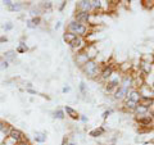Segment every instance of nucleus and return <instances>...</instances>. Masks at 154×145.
<instances>
[{
	"mask_svg": "<svg viewBox=\"0 0 154 145\" xmlns=\"http://www.w3.org/2000/svg\"><path fill=\"white\" fill-rule=\"evenodd\" d=\"M66 31H68L71 33H73V35L79 36V37H86L90 33V28L89 26H85L82 23H79L75 19H72L67 23V27H66Z\"/></svg>",
	"mask_w": 154,
	"mask_h": 145,
	"instance_id": "f257e3e1",
	"label": "nucleus"
},
{
	"mask_svg": "<svg viewBox=\"0 0 154 145\" xmlns=\"http://www.w3.org/2000/svg\"><path fill=\"white\" fill-rule=\"evenodd\" d=\"M81 71L84 75L90 80H96L100 75V64L95 59H90L88 63L81 67Z\"/></svg>",
	"mask_w": 154,
	"mask_h": 145,
	"instance_id": "f03ea898",
	"label": "nucleus"
},
{
	"mask_svg": "<svg viewBox=\"0 0 154 145\" xmlns=\"http://www.w3.org/2000/svg\"><path fill=\"white\" fill-rule=\"evenodd\" d=\"M119 84H121V77H119L118 75H113L104 84V90L107 91L108 94H112V93H114V91H116V89L119 86Z\"/></svg>",
	"mask_w": 154,
	"mask_h": 145,
	"instance_id": "7ed1b4c3",
	"label": "nucleus"
},
{
	"mask_svg": "<svg viewBox=\"0 0 154 145\" xmlns=\"http://www.w3.org/2000/svg\"><path fill=\"white\" fill-rule=\"evenodd\" d=\"M153 118H154V116L150 112L148 114H143V116H135V121H136L141 127L153 126Z\"/></svg>",
	"mask_w": 154,
	"mask_h": 145,
	"instance_id": "20e7f679",
	"label": "nucleus"
},
{
	"mask_svg": "<svg viewBox=\"0 0 154 145\" xmlns=\"http://www.w3.org/2000/svg\"><path fill=\"white\" fill-rule=\"evenodd\" d=\"M91 14L90 13H85V12H80V11H76L75 12V16H73V19L77 21L79 23H82L85 26H89L91 25Z\"/></svg>",
	"mask_w": 154,
	"mask_h": 145,
	"instance_id": "39448f33",
	"label": "nucleus"
},
{
	"mask_svg": "<svg viewBox=\"0 0 154 145\" xmlns=\"http://www.w3.org/2000/svg\"><path fill=\"white\" fill-rule=\"evenodd\" d=\"M86 44H88V42L85 41L84 37H79V36H77L75 40L69 44V46H71V49L73 50L75 53H80V51H82V50H85L86 48H88V45H86Z\"/></svg>",
	"mask_w": 154,
	"mask_h": 145,
	"instance_id": "423d86ee",
	"label": "nucleus"
},
{
	"mask_svg": "<svg viewBox=\"0 0 154 145\" xmlns=\"http://www.w3.org/2000/svg\"><path fill=\"white\" fill-rule=\"evenodd\" d=\"M114 75V66L113 64H105L102 69H100V80L102 81H105L107 82L110 77H112Z\"/></svg>",
	"mask_w": 154,
	"mask_h": 145,
	"instance_id": "0eeeda50",
	"label": "nucleus"
},
{
	"mask_svg": "<svg viewBox=\"0 0 154 145\" xmlns=\"http://www.w3.org/2000/svg\"><path fill=\"white\" fill-rule=\"evenodd\" d=\"M26 139H27L26 135L23 134L19 128H16V127L12 130L11 135H9V140H11L14 145H17L18 143H21V141H23V140H26Z\"/></svg>",
	"mask_w": 154,
	"mask_h": 145,
	"instance_id": "6e6552de",
	"label": "nucleus"
},
{
	"mask_svg": "<svg viewBox=\"0 0 154 145\" xmlns=\"http://www.w3.org/2000/svg\"><path fill=\"white\" fill-rule=\"evenodd\" d=\"M90 60V57H89V54H88V51H86V49L85 50H82V51H80V53H76V55H75V63L77 64L81 68L84 64H86Z\"/></svg>",
	"mask_w": 154,
	"mask_h": 145,
	"instance_id": "1a4fd4ad",
	"label": "nucleus"
},
{
	"mask_svg": "<svg viewBox=\"0 0 154 145\" xmlns=\"http://www.w3.org/2000/svg\"><path fill=\"white\" fill-rule=\"evenodd\" d=\"M76 11L80 12H85V13H90L93 14V7H91V0H80L76 3Z\"/></svg>",
	"mask_w": 154,
	"mask_h": 145,
	"instance_id": "9d476101",
	"label": "nucleus"
},
{
	"mask_svg": "<svg viewBox=\"0 0 154 145\" xmlns=\"http://www.w3.org/2000/svg\"><path fill=\"white\" fill-rule=\"evenodd\" d=\"M134 84H135L134 76L130 75V73H126V75H123V76L121 77V84H119V86H122V88H125V89L131 90L132 86H134Z\"/></svg>",
	"mask_w": 154,
	"mask_h": 145,
	"instance_id": "9b49d317",
	"label": "nucleus"
},
{
	"mask_svg": "<svg viewBox=\"0 0 154 145\" xmlns=\"http://www.w3.org/2000/svg\"><path fill=\"white\" fill-rule=\"evenodd\" d=\"M128 89H125L122 88V86H118L117 89H116V91L113 93V98L114 100H117V101H121V100H125L127 98V95H128Z\"/></svg>",
	"mask_w": 154,
	"mask_h": 145,
	"instance_id": "f8f14e48",
	"label": "nucleus"
},
{
	"mask_svg": "<svg viewBox=\"0 0 154 145\" xmlns=\"http://www.w3.org/2000/svg\"><path fill=\"white\" fill-rule=\"evenodd\" d=\"M126 99L131 100V101H135V103H140L141 94H140V91H139V89H131V90H130Z\"/></svg>",
	"mask_w": 154,
	"mask_h": 145,
	"instance_id": "ddd939ff",
	"label": "nucleus"
},
{
	"mask_svg": "<svg viewBox=\"0 0 154 145\" xmlns=\"http://www.w3.org/2000/svg\"><path fill=\"white\" fill-rule=\"evenodd\" d=\"M64 113L68 116L71 119H75V121H79V119H80V116H81L76 109H73L72 107H69V105H66V107H64Z\"/></svg>",
	"mask_w": 154,
	"mask_h": 145,
	"instance_id": "4468645a",
	"label": "nucleus"
},
{
	"mask_svg": "<svg viewBox=\"0 0 154 145\" xmlns=\"http://www.w3.org/2000/svg\"><path fill=\"white\" fill-rule=\"evenodd\" d=\"M3 58L5 59L7 62H9V63H14V62L17 60V51L16 50H7L5 53L3 54Z\"/></svg>",
	"mask_w": 154,
	"mask_h": 145,
	"instance_id": "2eb2a0df",
	"label": "nucleus"
},
{
	"mask_svg": "<svg viewBox=\"0 0 154 145\" xmlns=\"http://www.w3.org/2000/svg\"><path fill=\"white\" fill-rule=\"evenodd\" d=\"M137 105H139V103H135V101H131L128 99H125V101H123V108H125L126 112H132L134 113Z\"/></svg>",
	"mask_w": 154,
	"mask_h": 145,
	"instance_id": "dca6fc26",
	"label": "nucleus"
},
{
	"mask_svg": "<svg viewBox=\"0 0 154 145\" xmlns=\"http://www.w3.org/2000/svg\"><path fill=\"white\" fill-rule=\"evenodd\" d=\"M104 134H105V128H104L103 126H98L96 128H93V130H91V131L89 132V136H91V137L96 139V137L103 136Z\"/></svg>",
	"mask_w": 154,
	"mask_h": 145,
	"instance_id": "f3484780",
	"label": "nucleus"
},
{
	"mask_svg": "<svg viewBox=\"0 0 154 145\" xmlns=\"http://www.w3.org/2000/svg\"><path fill=\"white\" fill-rule=\"evenodd\" d=\"M140 71L141 73L144 75H149L152 72V63L150 62H146V60H140Z\"/></svg>",
	"mask_w": 154,
	"mask_h": 145,
	"instance_id": "a211bd4d",
	"label": "nucleus"
},
{
	"mask_svg": "<svg viewBox=\"0 0 154 145\" xmlns=\"http://www.w3.org/2000/svg\"><path fill=\"white\" fill-rule=\"evenodd\" d=\"M33 139H35V141H36V143L42 144V143H45V141H46L48 135H46V132H44V131H36V132H35V136H33Z\"/></svg>",
	"mask_w": 154,
	"mask_h": 145,
	"instance_id": "6ab92c4d",
	"label": "nucleus"
},
{
	"mask_svg": "<svg viewBox=\"0 0 154 145\" xmlns=\"http://www.w3.org/2000/svg\"><path fill=\"white\" fill-rule=\"evenodd\" d=\"M23 7H25V4H23V2H13V4H12V5L11 7H9L8 8V11L9 12H21L22 11V9H23Z\"/></svg>",
	"mask_w": 154,
	"mask_h": 145,
	"instance_id": "aec40b11",
	"label": "nucleus"
},
{
	"mask_svg": "<svg viewBox=\"0 0 154 145\" xmlns=\"http://www.w3.org/2000/svg\"><path fill=\"white\" fill-rule=\"evenodd\" d=\"M41 13H42V9L40 7V4L37 5H32L30 9V14L32 17H41Z\"/></svg>",
	"mask_w": 154,
	"mask_h": 145,
	"instance_id": "412c9836",
	"label": "nucleus"
},
{
	"mask_svg": "<svg viewBox=\"0 0 154 145\" xmlns=\"http://www.w3.org/2000/svg\"><path fill=\"white\" fill-rule=\"evenodd\" d=\"M149 112H150V109H149V108L144 107V105H141V104H139L136 107V109H135L134 114L135 116H143V114H148Z\"/></svg>",
	"mask_w": 154,
	"mask_h": 145,
	"instance_id": "4be33fe9",
	"label": "nucleus"
},
{
	"mask_svg": "<svg viewBox=\"0 0 154 145\" xmlns=\"http://www.w3.org/2000/svg\"><path fill=\"white\" fill-rule=\"evenodd\" d=\"M16 51H17V54H25V53H27V51H28L27 44H26L25 41H21V42H19V44L17 45Z\"/></svg>",
	"mask_w": 154,
	"mask_h": 145,
	"instance_id": "5701e85b",
	"label": "nucleus"
},
{
	"mask_svg": "<svg viewBox=\"0 0 154 145\" xmlns=\"http://www.w3.org/2000/svg\"><path fill=\"white\" fill-rule=\"evenodd\" d=\"M153 103H154V98H146V96H141V100H140V103H139V104H141V105H144V107H146V108L150 109Z\"/></svg>",
	"mask_w": 154,
	"mask_h": 145,
	"instance_id": "b1692460",
	"label": "nucleus"
},
{
	"mask_svg": "<svg viewBox=\"0 0 154 145\" xmlns=\"http://www.w3.org/2000/svg\"><path fill=\"white\" fill-rule=\"evenodd\" d=\"M53 118H55V119H64V118H66L64 109L57 108V109L54 110V112H53Z\"/></svg>",
	"mask_w": 154,
	"mask_h": 145,
	"instance_id": "393cba45",
	"label": "nucleus"
},
{
	"mask_svg": "<svg viewBox=\"0 0 154 145\" xmlns=\"http://www.w3.org/2000/svg\"><path fill=\"white\" fill-rule=\"evenodd\" d=\"M76 37H77L76 35H73V33H71V32H68V31H66V32L63 33V41L66 42V44H68V45L75 40Z\"/></svg>",
	"mask_w": 154,
	"mask_h": 145,
	"instance_id": "a878e982",
	"label": "nucleus"
},
{
	"mask_svg": "<svg viewBox=\"0 0 154 145\" xmlns=\"http://www.w3.org/2000/svg\"><path fill=\"white\" fill-rule=\"evenodd\" d=\"M40 7L42 9V12H50L53 9V2H41L40 3Z\"/></svg>",
	"mask_w": 154,
	"mask_h": 145,
	"instance_id": "bb28decb",
	"label": "nucleus"
},
{
	"mask_svg": "<svg viewBox=\"0 0 154 145\" xmlns=\"http://www.w3.org/2000/svg\"><path fill=\"white\" fill-rule=\"evenodd\" d=\"M91 7H93V12L102 11L103 2H100V0H91Z\"/></svg>",
	"mask_w": 154,
	"mask_h": 145,
	"instance_id": "cd10ccee",
	"label": "nucleus"
},
{
	"mask_svg": "<svg viewBox=\"0 0 154 145\" xmlns=\"http://www.w3.org/2000/svg\"><path fill=\"white\" fill-rule=\"evenodd\" d=\"M79 90H80V93L82 94L84 96L88 94V85H86V82L85 81H81L80 82V85H79Z\"/></svg>",
	"mask_w": 154,
	"mask_h": 145,
	"instance_id": "c85d7f7f",
	"label": "nucleus"
},
{
	"mask_svg": "<svg viewBox=\"0 0 154 145\" xmlns=\"http://www.w3.org/2000/svg\"><path fill=\"white\" fill-rule=\"evenodd\" d=\"M9 64H11V63H9V62H7L5 59H4L3 55L0 57V69H2V71L8 69V68H9Z\"/></svg>",
	"mask_w": 154,
	"mask_h": 145,
	"instance_id": "c756f323",
	"label": "nucleus"
},
{
	"mask_svg": "<svg viewBox=\"0 0 154 145\" xmlns=\"http://www.w3.org/2000/svg\"><path fill=\"white\" fill-rule=\"evenodd\" d=\"M31 22H32V25L35 26V27H38L41 25V17H32L31 18Z\"/></svg>",
	"mask_w": 154,
	"mask_h": 145,
	"instance_id": "7c9ffc66",
	"label": "nucleus"
},
{
	"mask_svg": "<svg viewBox=\"0 0 154 145\" xmlns=\"http://www.w3.org/2000/svg\"><path fill=\"white\" fill-rule=\"evenodd\" d=\"M13 27H14V25H13L12 22H7L5 25H3V30L5 31V32H8V31H12Z\"/></svg>",
	"mask_w": 154,
	"mask_h": 145,
	"instance_id": "2f4dec72",
	"label": "nucleus"
},
{
	"mask_svg": "<svg viewBox=\"0 0 154 145\" xmlns=\"http://www.w3.org/2000/svg\"><path fill=\"white\" fill-rule=\"evenodd\" d=\"M112 113H113V109H112V108H109V109H107V110H104V112H103V114H102L103 119L105 121V119H107V118H108V117H109V116L112 114Z\"/></svg>",
	"mask_w": 154,
	"mask_h": 145,
	"instance_id": "473e14b6",
	"label": "nucleus"
},
{
	"mask_svg": "<svg viewBox=\"0 0 154 145\" xmlns=\"http://www.w3.org/2000/svg\"><path fill=\"white\" fill-rule=\"evenodd\" d=\"M60 145H69V139H68V136H63V139H62V144Z\"/></svg>",
	"mask_w": 154,
	"mask_h": 145,
	"instance_id": "72a5a7b5",
	"label": "nucleus"
},
{
	"mask_svg": "<svg viewBox=\"0 0 154 145\" xmlns=\"http://www.w3.org/2000/svg\"><path fill=\"white\" fill-rule=\"evenodd\" d=\"M26 26L28 27V28H31V30H35V26H33L32 25V22H31V19H27V21H26Z\"/></svg>",
	"mask_w": 154,
	"mask_h": 145,
	"instance_id": "f704fd0d",
	"label": "nucleus"
},
{
	"mask_svg": "<svg viewBox=\"0 0 154 145\" xmlns=\"http://www.w3.org/2000/svg\"><path fill=\"white\" fill-rule=\"evenodd\" d=\"M7 125H8V122H5V121H3V119H0V131H3V130L5 128Z\"/></svg>",
	"mask_w": 154,
	"mask_h": 145,
	"instance_id": "c9c22d12",
	"label": "nucleus"
},
{
	"mask_svg": "<svg viewBox=\"0 0 154 145\" xmlns=\"http://www.w3.org/2000/svg\"><path fill=\"white\" fill-rule=\"evenodd\" d=\"M71 91V86H68V85H66L63 89H62V93L63 94H67V93H69Z\"/></svg>",
	"mask_w": 154,
	"mask_h": 145,
	"instance_id": "e433bc0d",
	"label": "nucleus"
},
{
	"mask_svg": "<svg viewBox=\"0 0 154 145\" xmlns=\"http://www.w3.org/2000/svg\"><path fill=\"white\" fill-rule=\"evenodd\" d=\"M17 145H32L31 144V141L28 139H26V140H23V141H21V143H18Z\"/></svg>",
	"mask_w": 154,
	"mask_h": 145,
	"instance_id": "4c0bfd02",
	"label": "nucleus"
},
{
	"mask_svg": "<svg viewBox=\"0 0 154 145\" xmlns=\"http://www.w3.org/2000/svg\"><path fill=\"white\" fill-rule=\"evenodd\" d=\"M4 5H5L7 8H9V7H11L12 5V4H13V0H4Z\"/></svg>",
	"mask_w": 154,
	"mask_h": 145,
	"instance_id": "58836bf2",
	"label": "nucleus"
},
{
	"mask_svg": "<svg viewBox=\"0 0 154 145\" xmlns=\"http://www.w3.org/2000/svg\"><path fill=\"white\" fill-rule=\"evenodd\" d=\"M67 5V2H60V5H59V8H58V11L59 12H62L64 9V7Z\"/></svg>",
	"mask_w": 154,
	"mask_h": 145,
	"instance_id": "ea45409f",
	"label": "nucleus"
},
{
	"mask_svg": "<svg viewBox=\"0 0 154 145\" xmlns=\"http://www.w3.org/2000/svg\"><path fill=\"white\" fill-rule=\"evenodd\" d=\"M4 42H8V37L5 35L0 36V44H4Z\"/></svg>",
	"mask_w": 154,
	"mask_h": 145,
	"instance_id": "a19ab883",
	"label": "nucleus"
},
{
	"mask_svg": "<svg viewBox=\"0 0 154 145\" xmlns=\"http://www.w3.org/2000/svg\"><path fill=\"white\" fill-rule=\"evenodd\" d=\"M80 119H81V121H82V122H84V123H88V121H89V118H88V117H86V116H85V114H81V116H80Z\"/></svg>",
	"mask_w": 154,
	"mask_h": 145,
	"instance_id": "79ce46f5",
	"label": "nucleus"
},
{
	"mask_svg": "<svg viewBox=\"0 0 154 145\" xmlns=\"http://www.w3.org/2000/svg\"><path fill=\"white\" fill-rule=\"evenodd\" d=\"M26 91L28 94H33V95H38V93L36 90H33V89H26Z\"/></svg>",
	"mask_w": 154,
	"mask_h": 145,
	"instance_id": "37998d69",
	"label": "nucleus"
},
{
	"mask_svg": "<svg viewBox=\"0 0 154 145\" xmlns=\"http://www.w3.org/2000/svg\"><path fill=\"white\" fill-rule=\"evenodd\" d=\"M60 25H62V22H60V21H59V22H57V25L54 26V27H55V30H58V28L60 27Z\"/></svg>",
	"mask_w": 154,
	"mask_h": 145,
	"instance_id": "c03bdc74",
	"label": "nucleus"
},
{
	"mask_svg": "<svg viewBox=\"0 0 154 145\" xmlns=\"http://www.w3.org/2000/svg\"><path fill=\"white\" fill-rule=\"evenodd\" d=\"M150 113L154 116V103H153V105H152V107H150Z\"/></svg>",
	"mask_w": 154,
	"mask_h": 145,
	"instance_id": "a18cd8bd",
	"label": "nucleus"
},
{
	"mask_svg": "<svg viewBox=\"0 0 154 145\" xmlns=\"http://www.w3.org/2000/svg\"><path fill=\"white\" fill-rule=\"evenodd\" d=\"M69 145H77L75 141H69Z\"/></svg>",
	"mask_w": 154,
	"mask_h": 145,
	"instance_id": "49530a36",
	"label": "nucleus"
}]
</instances>
